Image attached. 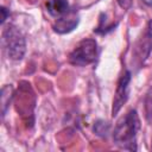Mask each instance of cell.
<instances>
[{
    "instance_id": "obj_11",
    "label": "cell",
    "mask_w": 152,
    "mask_h": 152,
    "mask_svg": "<svg viewBox=\"0 0 152 152\" xmlns=\"http://www.w3.org/2000/svg\"><path fill=\"white\" fill-rule=\"evenodd\" d=\"M1 12H2V18H1V23L4 24V21L6 20V8H5V7H2V8H1Z\"/></svg>"
},
{
    "instance_id": "obj_1",
    "label": "cell",
    "mask_w": 152,
    "mask_h": 152,
    "mask_svg": "<svg viewBox=\"0 0 152 152\" xmlns=\"http://www.w3.org/2000/svg\"><path fill=\"white\" fill-rule=\"evenodd\" d=\"M140 128L139 116L135 109L127 112L116 124L113 132L114 144L127 151L137 150V134Z\"/></svg>"
},
{
    "instance_id": "obj_5",
    "label": "cell",
    "mask_w": 152,
    "mask_h": 152,
    "mask_svg": "<svg viewBox=\"0 0 152 152\" xmlns=\"http://www.w3.org/2000/svg\"><path fill=\"white\" fill-rule=\"evenodd\" d=\"M132 78V74L129 70H125L124 74L120 76L116 90L114 94V100H113V108H112V115L115 116L121 107L126 103L128 95H129V82Z\"/></svg>"
},
{
    "instance_id": "obj_6",
    "label": "cell",
    "mask_w": 152,
    "mask_h": 152,
    "mask_svg": "<svg viewBox=\"0 0 152 152\" xmlns=\"http://www.w3.org/2000/svg\"><path fill=\"white\" fill-rule=\"evenodd\" d=\"M45 7L48 13L55 19L63 18L74 11V8L70 7L68 0H48L45 2Z\"/></svg>"
},
{
    "instance_id": "obj_8",
    "label": "cell",
    "mask_w": 152,
    "mask_h": 152,
    "mask_svg": "<svg viewBox=\"0 0 152 152\" xmlns=\"http://www.w3.org/2000/svg\"><path fill=\"white\" fill-rule=\"evenodd\" d=\"M145 113L147 121L152 122V87L150 88L145 97Z\"/></svg>"
},
{
    "instance_id": "obj_3",
    "label": "cell",
    "mask_w": 152,
    "mask_h": 152,
    "mask_svg": "<svg viewBox=\"0 0 152 152\" xmlns=\"http://www.w3.org/2000/svg\"><path fill=\"white\" fill-rule=\"evenodd\" d=\"M99 46L95 39L86 38L81 40L69 53V63L76 66H86L96 62Z\"/></svg>"
},
{
    "instance_id": "obj_4",
    "label": "cell",
    "mask_w": 152,
    "mask_h": 152,
    "mask_svg": "<svg viewBox=\"0 0 152 152\" xmlns=\"http://www.w3.org/2000/svg\"><path fill=\"white\" fill-rule=\"evenodd\" d=\"M152 51V20H148L144 32L137 40L134 48H133V55H132V61L133 63L140 68L147 57L150 56Z\"/></svg>"
},
{
    "instance_id": "obj_9",
    "label": "cell",
    "mask_w": 152,
    "mask_h": 152,
    "mask_svg": "<svg viewBox=\"0 0 152 152\" xmlns=\"http://www.w3.org/2000/svg\"><path fill=\"white\" fill-rule=\"evenodd\" d=\"M94 131H95L96 134L103 137V135H106V134L108 133V131H109V125H108L107 122H104V121H97V122L95 124V126H94Z\"/></svg>"
},
{
    "instance_id": "obj_12",
    "label": "cell",
    "mask_w": 152,
    "mask_h": 152,
    "mask_svg": "<svg viewBox=\"0 0 152 152\" xmlns=\"http://www.w3.org/2000/svg\"><path fill=\"white\" fill-rule=\"evenodd\" d=\"M145 5H147V6H150V7H152V0H141Z\"/></svg>"
},
{
    "instance_id": "obj_10",
    "label": "cell",
    "mask_w": 152,
    "mask_h": 152,
    "mask_svg": "<svg viewBox=\"0 0 152 152\" xmlns=\"http://www.w3.org/2000/svg\"><path fill=\"white\" fill-rule=\"evenodd\" d=\"M118 4L124 10H128L131 7V5H132V0H118Z\"/></svg>"
},
{
    "instance_id": "obj_2",
    "label": "cell",
    "mask_w": 152,
    "mask_h": 152,
    "mask_svg": "<svg viewBox=\"0 0 152 152\" xmlns=\"http://www.w3.org/2000/svg\"><path fill=\"white\" fill-rule=\"evenodd\" d=\"M2 46L8 56V58L19 61L24 57L26 51V42L25 37L20 32V30L8 24L2 31Z\"/></svg>"
},
{
    "instance_id": "obj_7",
    "label": "cell",
    "mask_w": 152,
    "mask_h": 152,
    "mask_svg": "<svg viewBox=\"0 0 152 152\" xmlns=\"http://www.w3.org/2000/svg\"><path fill=\"white\" fill-rule=\"evenodd\" d=\"M77 24H78V14L74 10L68 15L56 19V23L53 24V30L57 33H68L72 31L77 26Z\"/></svg>"
}]
</instances>
